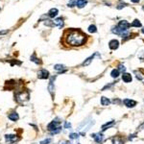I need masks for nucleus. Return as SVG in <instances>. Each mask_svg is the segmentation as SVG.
Here are the masks:
<instances>
[{
    "mask_svg": "<svg viewBox=\"0 0 144 144\" xmlns=\"http://www.w3.org/2000/svg\"><path fill=\"white\" fill-rule=\"evenodd\" d=\"M58 14H59V11L56 8H53V9H51L49 12H48V15H49V17H51V18L56 17L58 15Z\"/></svg>",
    "mask_w": 144,
    "mask_h": 144,
    "instance_id": "obj_13",
    "label": "nucleus"
},
{
    "mask_svg": "<svg viewBox=\"0 0 144 144\" xmlns=\"http://www.w3.org/2000/svg\"><path fill=\"white\" fill-rule=\"evenodd\" d=\"M110 101L107 98V97H105V96H103V97H101V104H102V106H109L110 105Z\"/></svg>",
    "mask_w": 144,
    "mask_h": 144,
    "instance_id": "obj_20",
    "label": "nucleus"
},
{
    "mask_svg": "<svg viewBox=\"0 0 144 144\" xmlns=\"http://www.w3.org/2000/svg\"><path fill=\"white\" fill-rule=\"evenodd\" d=\"M118 67H119V68H118L119 72H120V71H121V72H125V71H126V67H125L123 64H119Z\"/></svg>",
    "mask_w": 144,
    "mask_h": 144,
    "instance_id": "obj_27",
    "label": "nucleus"
},
{
    "mask_svg": "<svg viewBox=\"0 0 144 144\" xmlns=\"http://www.w3.org/2000/svg\"><path fill=\"white\" fill-rule=\"evenodd\" d=\"M51 141H52V139H51V138H47V139H44V140L40 141V143H39V144H49Z\"/></svg>",
    "mask_w": 144,
    "mask_h": 144,
    "instance_id": "obj_26",
    "label": "nucleus"
},
{
    "mask_svg": "<svg viewBox=\"0 0 144 144\" xmlns=\"http://www.w3.org/2000/svg\"><path fill=\"white\" fill-rule=\"evenodd\" d=\"M30 60H31V62H36L37 64H38V63H41V62L36 57V55H32L31 56V58H30Z\"/></svg>",
    "mask_w": 144,
    "mask_h": 144,
    "instance_id": "obj_23",
    "label": "nucleus"
},
{
    "mask_svg": "<svg viewBox=\"0 0 144 144\" xmlns=\"http://www.w3.org/2000/svg\"><path fill=\"white\" fill-rule=\"evenodd\" d=\"M64 128H65V129H70V128H71V124H70L69 122H65V123H64Z\"/></svg>",
    "mask_w": 144,
    "mask_h": 144,
    "instance_id": "obj_30",
    "label": "nucleus"
},
{
    "mask_svg": "<svg viewBox=\"0 0 144 144\" xmlns=\"http://www.w3.org/2000/svg\"><path fill=\"white\" fill-rule=\"evenodd\" d=\"M130 26H131V24L126 20H121V21H119V23L117 24V27L120 28L121 30H123V31H128Z\"/></svg>",
    "mask_w": 144,
    "mask_h": 144,
    "instance_id": "obj_5",
    "label": "nucleus"
},
{
    "mask_svg": "<svg viewBox=\"0 0 144 144\" xmlns=\"http://www.w3.org/2000/svg\"><path fill=\"white\" fill-rule=\"evenodd\" d=\"M119 46V41L117 39H111L109 42V47L110 48L111 50H116Z\"/></svg>",
    "mask_w": 144,
    "mask_h": 144,
    "instance_id": "obj_7",
    "label": "nucleus"
},
{
    "mask_svg": "<svg viewBox=\"0 0 144 144\" xmlns=\"http://www.w3.org/2000/svg\"><path fill=\"white\" fill-rule=\"evenodd\" d=\"M54 23H55V26H58L60 29H62L64 25V23H63V19L62 17H59V18H56L54 20Z\"/></svg>",
    "mask_w": 144,
    "mask_h": 144,
    "instance_id": "obj_11",
    "label": "nucleus"
},
{
    "mask_svg": "<svg viewBox=\"0 0 144 144\" xmlns=\"http://www.w3.org/2000/svg\"><path fill=\"white\" fill-rule=\"evenodd\" d=\"M134 73H135V77H136V79H138V80H141V79H142L141 74L137 73V71H134Z\"/></svg>",
    "mask_w": 144,
    "mask_h": 144,
    "instance_id": "obj_29",
    "label": "nucleus"
},
{
    "mask_svg": "<svg viewBox=\"0 0 144 144\" xmlns=\"http://www.w3.org/2000/svg\"><path fill=\"white\" fill-rule=\"evenodd\" d=\"M64 144H70V143H64Z\"/></svg>",
    "mask_w": 144,
    "mask_h": 144,
    "instance_id": "obj_36",
    "label": "nucleus"
},
{
    "mask_svg": "<svg viewBox=\"0 0 144 144\" xmlns=\"http://www.w3.org/2000/svg\"><path fill=\"white\" fill-rule=\"evenodd\" d=\"M143 10H144V6H143Z\"/></svg>",
    "mask_w": 144,
    "mask_h": 144,
    "instance_id": "obj_37",
    "label": "nucleus"
},
{
    "mask_svg": "<svg viewBox=\"0 0 144 144\" xmlns=\"http://www.w3.org/2000/svg\"><path fill=\"white\" fill-rule=\"evenodd\" d=\"M87 30H88L89 33H96V32H97V28H96L95 25H90Z\"/></svg>",
    "mask_w": 144,
    "mask_h": 144,
    "instance_id": "obj_24",
    "label": "nucleus"
},
{
    "mask_svg": "<svg viewBox=\"0 0 144 144\" xmlns=\"http://www.w3.org/2000/svg\"><path fill=\"white\" fill-rule=\"evenodd\" d=\"M29 92L28 91H19L15 94V99L18 103H23L25 101H28L29 100Z\"/></svg>",
    "mask_w": 144,
    "mask_h": 144,
    "instance_id": "obj_3",
    "label": "nucleus"
},
{
    "mask_svg": "<svg viewBox=\"0 0 144 144\" xmlns=\"http://www.w3.org/2000/svg\"><path fill=\"white\" fill-rule=\"evenodd\" d=\"M8 117H9L10 120H12V121H17V120L19 119V116H18V114H17L16 112H12V113H10V114L8 115Z\"/></svg>",
    "mask_w": 144,
    "mask_h": 144,
    "instance_id": "obj_17",
    "label": "nucleus"
},
{
    "mask_svg": "<svg viewBox=\"0 0 144 144\" xmlns=\"http://www.w3.org/2000/svg\"><path fill=\"white\" fill-rule=\"evenodd\" d=\"M114 123H115V121H113V120H111V121H110V122H107L106 124H104V125L102 126V131L104 132V131H106L107 129L112 127V126L114 125Z\"/></svg>",
    "mask_w": 144,
    "mask_h": 144,
    "instance_id": "obj_16",
    "label": "nucleus"
},
{
    "mask_svg": "<svg viewBox=\"0 0 144 144\" xmlns=\"http://www.w3.org/2000/svg\"><path fill=\"white\" fill-rule=\"evenodd\" d=\"M55 80V77L51 78L50 82H49V85H48V90H49V92L51 93V95L53 96L54 95V92H55V86H54V84H53V81Z\"/></svg>",
    "mask_w": 144,
    "mask_h": 144,
    "instance_id": "obj_10",
    "label": "nucleus"
},
{
    "mask_svg": "<svg viewBox=\"0 0 144 144\" xmlns=\"http://www.w3.org/2000/svg\"><path fill=\"white\" fill-rule=\"evenodd\" d=\"M86 5V0H77V1H76V6L78 8H80V9L84 8Z\"/></svg>",
    "mask_w": 144,
    "mask_h": 144,
    "instance_id": "obj_19",
    "label": "nucleus"
},
{
    "mask_svg": "<svg viewBox=\"0 0 144 144\" xmlns=\"http://www.w3.org/2000/svg\"><path fill=\"white\" fill-rule=\"evenodd\" d=\"M86 40V35L80 30H70L66 32L65 42L70 46H81L85 44Z\"/></svg>",
    "mask_w": 144,
    "mask_h": 144,
    "instance_id": "obj_1",
    "label": "nucleus"
},
{
    "mask_svg": "<svg viewBox=\"0 0 144 144\" xmlns=\"http://www.w3.org/2000/svg\"><path fill=\"white\" fill-rule=\"evenodd\" d=\"M47 130L51 132L52 134H58L62 131V127H61V121H59V119L53 120L52 122H50L47 126Z\"/></svg>",
    "mask_w": 144,
    "mask_h": 144,
    "instance_id": "obj_2",
    "label": "nucleus"
},
{
    "mask_svg": "<svg viewBox=\"0 0 144 144\" xmlns=\"http://www.w3.org/2000/svg\"><path fill=\"white\" fill-rule=\"evenodd\" d=\"M74 5H76V1H72L68 3V7H74Z\"/></svg>",
    "mask_w": 144,
    "mask_h": 144,
    "instance_id": "obj_31",
    "label": "nucleus"
},
{
    "mask_svg": "<svg viewBox=\"0 0 144 144\" xmlns=\"http://www.w3.org/2000/svg\"><path fill=\"white\" fill-rule=\"evenodd\" d=\"M5 139L7 141H12V142H14L16 140H18L19 138L15 135V134H6L5 135Z\"/></svg>",
    "mask_w": 144,
    "mask_h": 144,
    "instance_id": "obj_12",
    "label": "nucleus"
},
{
    "mask_svg": "<svg viewBox=\"0 0 144 144\" xmlns=\"http://www.w3.org/2000/svg\"><path fill=\"white\" fill-rule=\"evenodd\" d=\"M79 144H80V143H79Z\"/></svg>",
    "mask_w": 144,
    "mask_h": 144,
    "instance_id": "obj_38",
    "label": "nucleus"
},
{
    "mask_svg": "<svg viewBox=\"0 0 144 144\" xmlns=\"http://www.w3.org/2000/svg\"><path fill=\"white\" fill-rule=\"evenodd\" d=\"M123 103H124V105H125L127 108H134V107L136 105V101L131 100V99H124Z\"/></svg>",
    "mask_w": 144,
    "mask_h": 144,
    "instance_id": "obj_8",
    "label": "nucleus"
},
{
    "mask_svg": "<svg viewBox=\"0 0 144 144\" xmlns=\"http://www.w3.org/2000/svg\"><path fill=\"white\" fill-rule=\"evenodd\" d=\"M126 6H127V4H126V3H123V2H120V3H119V4L117 5V7H116V8H117L118 10H121L122 8H124V7H126Z\"/></svg>",
    "mask_w": 144,
    "mask_h": 144,
    "instance_id": "obj_25",
    "label": "nucleus"
},
{
    "mask_svg": "<svg viewBox=\"0 0 144 144\" xmlns=\"http://www.w3.org/2000/svg\"><path fill=\"white\" fill-rule=\"evenodd\" d=\"M131 26L132 27H141V23H140V21L138 20V19H134V22L131 24Z\"/></svg>",
    "mask_w": 144,
    "mask_h": 144,
    "instance_id": "obj_22",
    "label": "nucleus"
},
{
    "mask_svg": "<svg viewBox=\"0 0 144 144\" xmlns=\"http://www.w3.org/2000/svg\"><path fill=\"white\" fill-rule=\"evenodd\" d=\"M38 79H48L49 78V72L46 69H40L38 72Z\"/></svg>",
    "mask_w": 144,
    "mask_h": 144,
    "instance_id": "obj_6",
    "label": "nucleus"
},
{
    "mask_svg": "<svg viewBox=\"0 0 144 144\" xmlns=\"http://www.w3.org/2000/svg\"><path fill=\"white\" fill-rule=\"evenodd\" d=\"M91 137L95 140V142L96 143H101L102 142V139H103V135H102V134H91Z\"/></svg>",
    "mask_w": 144,
    "mask_h": 144,
    "instance_id": "obj_9",
    "label": "nucleus"
},
{
    "mask_svg": "<svg viewBox=\"0 0 144 144\" xmlns=\"http://www.w3.org/2000/svg\"><path fill=\"white\" fill-rule=\"evenodd\" d=\"M54 69L56 71H59V72H64L65 65H63V64H55L54 65Z\"/></svg>",
    "mask_w": 144,
    "mask_h": 144,
    "instance_id": "obj_18",
    "label": "nucleus"
},
{
    "mask_svg": "<svg viewBox=\"0 0 144 144\" xmlns=\"http://www.w3.org/2000/svg\"><path fill=\"white\" fill-rule=\"evenodd\" d=\"M141 32H142V33H143V34H144V27H143V28H142V30H141Z\"/></svg>",
    "mask_w": 144,
    "mask_h": 144,
    "instance_id": "obj_35",
    "label": "nucleus"
},
{
    "mask_svg": "<svg viewBox=\"0 0 144 144\" xmlns=\"http://www.w3.org/2000/svg\"><path fill=\"white\" fill-rule=\"evenodd\" d=\"M122 80L125 83H130V82H132V75L129 74V73H123L122 74Z\"/></svg>",
    "mask_w": 144,
    "mask_h": 144,
    "instance_id": "obj_15",
    "label": "nucleus"
},
{
    "mask_svg": "<svg viewBox=\"0 0 144 144\" xmlns=\"http://www.w3.org/2000/svg\"><path fill=\"white\" fill-rule=\"evenodd\" d=\"M79 137V134H69V138H71V139H76V138H78Z\"/></svg>",
    "mask_w": 144,
    "mask_h": 144,
    "instance_id": "obj_28",
    "label": "nucleus"
},
{
    "mask_svg": "<svg viewBox=\"0 0 144 144\" xmlns=\"http://www.w3.org/2000/svg\"><path fill=\"white\" fill-rule=\"evenodd\" d=\"M110 75L112 78H117L119 76V70L118 69H112L110 72Z\"/></svg>",
    "mask_w": 144,
    "mask_h": 144,
    "instance_id": "obj_21",
    "label": "nucleus"
},
{
    "mask_svg": "<svg viewBox=\"0 0 144 144\" xmlns=\"http://www.w3.org/2000/svg\"><path fill=\"white\" fill-rule=\"evenodd\" d=\"M102 144H124L123 139L118 136H112L107 140H105Z\"/></svg>",
    "mask_w": 144,
    "mask_h": 144,
    "instance_id": "obj_4",
    "label": "nucleus"
},
{
    "mask_svg": "<svg viewBox=\"0 0 144 144\" xmlns=\"http://www.w3.org/2000/svg\"><path fill=\"white\" fill-rule=\"evenodd\" d=\"M8 33V30H5V31H0V35H5Z\"/></svg>",
    "mask_w": 144,
    "mask_h": 144,
    "instance_id": "obj_32",
    "label": "nucleus"
},
{
    "mask_svg": "<svg viewBox=\"0 0 144 144\" xmlns=\"http://www.w3.org/2000/svg\"><path fill=\"white\" fill-rule=\"evenodd\" d=\"M96 55H97V53H95L94 55H92V56H90L89 58H87V59H86V60L82 63V66H87V65H89V64H90V62H92V60L94 59V57H95Z\"/></svg>",
    "mask_w": 144,
    "mask_h": 144,
    "instance_id": "obj_14",
    "label": "nucleus"
},
{
    "mask_svg": "<svg viewBox=\"0 0 144 144\" xmlns=\"http://www.w3.org/2000/svg\"><path fill=\"white\" fill-rule=\"evenodd\" d=\"M133 3H139V0H131Z\"/></svg>",
    "mask_w": 144,
    "mask_h": 144,
    "instance_id": "obj_34",
    "label": "nucleus"
},
{
    "mask_svg": "<svg viewBox=\"0 0 144 144\" xmlns=\"http://www.w3.org/2000/svg\"><path fill=\"white\" fill-rule=\"evenodd\" d=\"M134 137H135V134H132V135H130V137H129V139L130 140H132Z\"/></svg>",
    "mask_w": 144,
    "mask_h": 144,
    "instance_id": "obj_33",
    "label": "nucleus"
}]
</instances>
